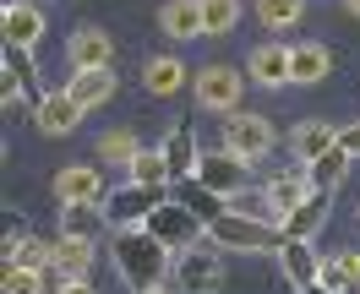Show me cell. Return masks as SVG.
Masks as SVG:
<instances>
[{
	"label": "cell",
	"mask_w": 360,
	"mask_h": 294,
	"mask_svg": "<svg viewBox=\"0 0 360 294\" xmlns=\"http://www.w3.org/2000/svg\"><path fill=\"white\" fill-rule=\"evenodd\" d=\"M110 256H115V272H120L136 294H148L169 278V256H175V250L164 246L148 224H136V229H115Z\"/></svg>",
	"instance_id": "obj_1"
},
{
	"label": "cell",
	"mask_w": 360,
	"mask_h": 294,
	"mask_svg": "<svg viewBox=\"0 0 360 294\" xmlns=\"http://www.w3.org/2000/svg\"><path fill=\"white\" fill-rule=\"evenodd\" d=\"M207 240L219 250H284V229L278 224H268V218H246V213H235L229 207L224 218H213L207 224Z\"/></svg>",
	"instance_id": "obj_2"
},
{
	"label": "cell",
	"mask_w": 360,
	"mask_h": 294,
	"mask_svg": "<svg viewBox=\"0 0 360 294\" xmlns=\"http://www.w3.org/2000/svg\"><path fill=\"white\" fill-rule=\"evenodd\" d=\"M169 196H175V185L126 180V185H115L110 196H104V218H110V229H136V224H148V213H153V207H164Z\"/></svg>",
	"instance_id": "obj_3"
},
{
	"label": "cell",
	"mask_w": 360,
	"mask_h": 294,
	"mask_svg": "<svg viewBox=\"0 0 360 294\" xmlns=\"http://www.w3.org/2000/svg\"><path fill=\"white\" fill-rule=\"evenodd\" d=\"M148 229H153V234H158L169 250H175V256L207 240V224H202V218H197L186 202H175V196H169L164 207H153V213H148Z\"/></svg>",
	"instance_id": "obj_4"
},
{
	"label": "cell",
	"mask_w": 360,
	"mask_h": 294,
	"mask_svg": "<svg viewBox=\"0 0 360 294\" xmlns=\"http://www.w3.org/2000/svg\"><path fill=\"white\" fill-rule=\"evenodd\" d=\"M224 147L235 153V159H246V163L268 159L273 153V120L257 114V109H235L224 120Z\"/></svg>",
	"instance_id": "obj_5"
},
{
	"label": "cell",
	"mask_w": 360,
	"mask_h": 294,
	"mask_svg": "<svg viewBox=\"0 0 360 294\" xmlns=\"http://www.w3.org/2000/svg\"><path fill=\"white\" fill-rule=\"evenodd\" d=\"M224 283V262H219V246L202 240V246L180 250L175 256V289L180 294H213Z\"/></svg>",
	"instance_id": "obj_6"
},
{
	"label": "cell",
	"mask_w": 360,
	"mask_h": 294,
	"mask_svg": "<svg viewBox=\"0 0 360 294\" xmlns=\"http://www.w3.org/2000/svg\"><path fill=\"white\" fill-rule=\"evenodd\" d=\"M240 93H246V76L229 66H202L197 71V104L213 114H235L240 109Z\"/></svg>",
	"instance_id": "obj_7"
},
{
	"label": "cell",
	"mask_w": 360,
	"mask_h": 294,
	"mask_svg": "<svg viewBox=\"0 0 360 294\" xmlns=\"http://www.w3.org/2000/svg\"><path fill=\"white\" fill-rule=\"evenodd\" d=\"M110 185H104V163H66L55 175V202H104Z\"/></svg>",
	"instance_id": "obj_8"
},
{
	"label": "cell",
	"mask_w": 360,
	"mask_h": 294,
	"mask_svg": "<svg viewBox=\"0 0 360 294\" xmlns=\"http://www.w3.org/2000/svg\"><path fill=\"white\" fill-rule=\"evenodd\" d=\"M82 114H88V109H82V104H77L66 88H60V93H44V98H39L33 126H39L44 136H71L77 126H82Z\"/></svg>",
	"instance_id": "obj_9"
},
{
	"label": "cell",
	"mask_w": 360,
	"mask_h": 294,
	"mask_svg": "<svg viewBox=\"0 0 360 294\" xmlns=\"http://www.w3.org/2000/svg\"><path fill=\"white\" fill-rule=\"evenodd\" d=\"M197 180H207L219 196H235V191H246V159H235L229 147L202 153V163H197Z\"/></svg>",
	"instance_id": "obj_10"
},
{
	"label": "cell",
	"mask_w": 360,
	"mask_h": 294,
	"mask_svg": "<svg viewBox=\"0 0 360 294\" xmlns=\"http://www.w3.org/2000/svg\"><path fill=\"white\" fill-rule=\"evenodd\" d=\"M158 147H164V163H169V180H186V175H197V163H202V147H197V131H191V126H169V136H164Z\"/></svg>",
	"instance_id": "obj_11"
},
{
	"label": "cell",
	"mask_w": 360,
	"mask_h": 294,
	"mask_svg": "<svg viewBox=\"0 0 360 294\" xmlns=\"http://www.w3.org/2000/svg\"><path fill=\"white\" fill-rule=\"evenodd\" d=\"M71 71H88V66H115V44H110V33L104 27H77L71 33Z\"/></svg>",
	"instance_id": "obj_12"
},
{
	"label": "cell",
	"mask_w": 360,
	"mask_h": 294,
	"mask_svg": "<svg viewBox=\"0 0 360 294\" xmlns=\"http://www.w3.org/2000/svg\"><path fill=\"white\" fill-rule=\"evenodd\" d=\"M311 191H316V185H311V175H306V163H300V169H284V175H273V180H268V196H273L278 224H284V218H290V213L306 202Z\"/></svg>",
	"instance_id": "obj_13"
},
{
	"label": "cell",
	"mask_w": 360,
	"mask_h": 294,
	"mask_svg": "<svg viewBox=\"0 0 360 294\" xmlns=\"http://www.w3.org/2000/svg\"><path fill=\"white\" fill-rule=\"evenodd\" d=\"M175 202H186L202 224H213V218H224L229 213V196H219L207 180H197V175H186V180H175Z\"/></svg>",
	"instance_id": "obj_14"
},
{
	"label": "cell",
	"mask_w": 360,
	"mask_h": 294,
	"mask_svg": "<svg viewBox=\"0 0 360 294\" xmlns=\"http://www.w3.org/2000/svg\"><path fill=\"white\" fill-rule=\"evenodd\" d=\"M104 229H110L104 202H60V234H71V240H98Z\"/></svg>",
	"instance_id": "obj_15"
},
{
	"label": "cell",
	"mask_w": 360,
	"mask_h": 294,
	"mask_svg": "<svg viewBox=\"0 0 360 294\" xmlns=\"http://www.w3.org/2000/svg\"><path fill=\"white\" fill-rule=\"evenodd\" d=\"M278 262H284V278H290L295 289H311L316 278H322V256L311 250V240H284Z\"/></svg>",
	"instance_id": "obj_16"
},
{
	"label": "cell",
	"mask_w": 360,
	"mask_h": 294,
	"mask_svg": "<svg viewBox=\"0 0 360 294\" xmlns=\"http://www.w3.org/2000/svg\"><path fill=\"white\" fill-rule=\"evenodd\" d=\"M66 93L82 104V109H98V104H110L115 98V71L110 66H88V71H77L66 82Z\"/></svg>",
	"instance_id": "obj_17"
},
{
	"label": "cell",
	"mask_w": 360,
	"mask_h": 294,
	"mask_svg": "<svg viewBox=\"0 0 360 294\" xmlns=\"http://www.w3.org/2000/svg\"><path fill=\"white\" fill-rule=\"evenodd\" d=\"M328 202H333V191H311V196L284 218V234H290V240H316V229L328 224Z\"/></svg>",
	"instance_id": "obj_18"
},
{
	"label": "cell",
	"mask_w": 360,
	"mask_h": 294,
	"mask_svg": "<svg viewBox=\"0 0 360 294\" xmlns=\"http://www.w3.org/2000/svg\"><path fill=\"white\" fill-rule=\"evenodd\" d=\"M0 33H6V44H39V33H44V17H39V6H27V0H17V6H6V17H0Z\"/></svg>",
	"instance_id": "obj_19"
},
{
	"label": "cell",
	"mask_w": 360,
	"mask_h": 294,
	"mask_svg": "<svg viewBox=\"0 0 360 294\" xmlns=\"http://www.w3.org/2000/svg\"><path fill=\"white\" fill-rule=\"evenodd\" d=\"M164 33H169V39H207L202 0H169V6H164Z\"/></svg>",
	"instance_id": "obj_20"
},
{
	"label": "cell",
	"mask_w": 360,
	"mask_h": 294,
	"mask_svg": "<svg viewBox=\"0 0 360 294\" xmlns=\"http://www.w3.org/2000/svg\"><path fill=\"white\" fill-rule=\"evenodd\" d=\"M251 76H257L262 88H284V82H290V49L284 44L251 49Z\"/></svg>",
	"instance_id": "obj_21"
},
{
	"label": "cell",
	"mask_w": 360,
	"mask_h": 294,
	"mask_svg": "<svg viewBox=\"0 0 360 294\" xmlns=\"http://www.w3.org/2000/svg\"><path fill=\"white\" fill-rule=\"evenodd\" d=\"M333 71V55L322 44H290V82H322Z\"/></svg>",
	"instance_id": "obj_22"
},
{
	"label": "cell",
	"mask_w": 360,
	"mask_h": 294,
	"mask_svg": "<svg viewBox=\"0 0 360 294\" xmlns=\"http://www.w3.org/2000/svg\"><path fill=\"white\" fill-rule=\"evenodd\" d=\"M290 147H295V159H300V163H311V159H322L328 147H338V131L328 126V120H306V126L290 136Z\"/></svg>",
	"instance_id": "obj_23"
},
{
	"label": "cell",
	"mask_w": 360,
	"mask_h": 294,
	"mask_svg": "<svg viewBox=\"0 0 360 294\" xmlns=\"http://www.w3.org/2000/svg\"><path fill=\"white\" fill-rule=\"evenodd\" d=\"M142 88L153 93V98H169V93L186 88V66H180L175 55H158V60H148V71H142Z\"/></svg>",
	"instance_id": "obj_24"
},
{
	"label": "cell",
	"mask_w": 360,
	"mask_h": 294,
	"mask_svg": "<svg viewBox=\"0 0 360 294\" xmlns=\"http://www.w3.org/2000/svg\"><path fill=\"white\" fill-rule=\"evenodd\" d=\"M55 272H60V278H88L93 272V240L60 234V246H55Z\"/></svg>",
	"instance_id": "obj_25"
},
{
	"label": "cell",
	"mask_w": 360,
	"mask_h": 294,
	"mask_svg": "<svg viewBox=\"0 0 360 294\" xmlns=\"http://www.w3.org/2000/svg\"><path fill=\"white\" fill-rule=\"evenodd\" d=\"M55 289V278L44 267H17V262H6L0 272V294H49Z\"/></svg>",
	"instance_id": "obj_26"
},
{
	"label": "cell",
	"mask_w": 360,
	"mask_h": 294,
	"mask_svg": "<svg viewBox=\"0 0 360 294\" xmlns=\"http://www.w3.org/2000/svg\"><path fill=\"white\" fill-rule=\"evenodd\" d=\"M349 153H344V147H328V153H322V159H311L306 163V175H311V185L316 191H338V180H344V175H349Z\"/></svg>",
	"instance_id": "obj_27"
},
{
	"label": "cell",
	"mask_w": 360,
	"mask_h": 294,
	"mask_svg": "<svg viewBox=\"0 0 360 294\" xmlns=\"http://www.w3.org/2000/svg\"><path fill=\"white\" fill-rule=\"evenodd\" d=\"M0 71H6L17 88H27V93H33V82H39V60H33L27 44H6L0 49Z\"/></svg>",
	"instance_id": "obj_28"
},
{
	"label": "cell",
	"mask_w": 360,
	"mask_h": 294,
	"mask_svg": "<svg viewBox=\"0 0 360 294\" xmlns=\"http://www.w3.org/2000/svg\"><path fill=\"white\" fill-rule=\"evenodd\" d=\"M126 169H131V180H142V185H175L169 180V163H164V147H142Z\"/></svg>",
	"instance_id": "obj_29"
},
{
	"label": "cell",
	"mask_w": 360,
	"mask_h": 294,
	"mask_svg": "<svg viewBox=\"0 0 360 294\" xmlns=\"http://www.w3.org/2000/svg\"><path fill=\"white\" fill-rule=\"evenodd\" d=\"M6 262H17V267H55V246H44V240H17V246H6Z\"/></svg>",
	"instance_id": "obj_30"
},
{
	"label": "cell",
	"mask_w": 360,
	"mask_h": 294,
	"mask_svg": "<svg viewBox=\"0 0 360 294\" xmlns=\"http://www.w3.org/2000/svg\"><path fill=\"white\" fill-rule=\"evenodd\" d=\"M257 17L262 27H295L306 17V0H257Z\"/></svg>",
	"instance_id": "obj_31"
},
{
	"label": "cell",
	"mask_w": 360,
	"mask_h": 294,
	"mask_svg": "<svg viewBox=\"0 0 360 294\" xmlns=\"http://www.w3.org/2000/svg\"><path fill=\"white\" fill-rule=\"evenodd\" d=\"M229 207H235V213H246V218H268V224H278V213H273V196H268V185H262V191H235V196H229ZM284 229V224H278Z\"/></svg>",
	"instance_id": "obj_32"
},
{
	"label": "cell",
	"mask_w": 360,
	"mask_h": 294,
	"mask_svg": "<svg viewBox=\"0 0 360 294\" xmlns=\"http://www.w3.org/2000/svg\"><path fill=\"white\" fill-rule=\"evenodd\" d=\"M202 17H207V39H219L240 22V0H202Z\"/></svg>",
	"instance_id": "obj_33"
},
{
	"label": "cell",
	"mask_w": 360,
	"mask_h": 294,
	"mask_svg": "<svg viewBox=\"0 0 360 294\" xmlns=\"http://www.w3.org/2000/svg\"><path fill=\"white\" fill-rule=\"evenodd\" d=\"M136 153H142V147H136V136H126V131H115V136L98 142V159L104 163H131Z\"/></svg>",
	"instance_id": "obj_34"
},
{
	"label": "cell",
	"mask_w": 360,
	"mask_h": 294,
	"mask_svg": "<svg viewBox=\"0 0 360 294\" xmlns=\"http://www.w3.org/2000/svg\"><path fill=\"white\" fill-rule=\"evenodd\" d=\"M17 240H27V218L22 213H6V246H17Z\"/></svg>",
	"instance_id": "obj_35"
},
{
	"label": "cell",
	"mask_w": 360,
	"mask_h": 294,
	"mask_svg": "<svg viewBox=\"0 0 360 294\" xmlns=\"http://www.w3.org/2000/svg\"><path fill=\"white\" fill-rule=\"evenodd\" d=\"M338 147H344L349 159H360V120H355V126H344V131H338Z\"/></svg>",
	"instance_id": "obj_36"
},
{
	"label": "cell",
	"mask_w": 360,
	"mask_h": 294,
	"mask_svg": "<svg viewBox=\"0 0 360 294\" xmlns=\"http://www.w3.org/2000/svg\"><path fill=\"white\" fill-rule=\"evenodd\" d=\"M55 294H98V289H93L88 278H66V283H60V289H55Z\"/></svg>",
	"instance_id": "obj_37"
},
{
	"label": "cell",
	"mask_w": 360,
	"mask_h": 294,
	"mask_svg": "<svg viewBox=\"0 0 360 294\" xmlns=\"http://www.w3.org/2000/svg\"><path fill=\"white\" fill-rule=\"evenodd\" d=\"M338 294H360V278H349V283H344V289H338Z\"/></svg>",
	"instance_id": "obj_38"
},
{
	"label": "cell",
	"mask_w": 360,
	"mask_h": 294,
	"mask_svg": "<svg viewBox=\"0 0 360 294\" xmlns=\"http://www.w3.org/2000/svg\"><path fill=\"white\" fill-rule=\"evenodd\" d=\"M300 294H333V289H328V283H311V289H300Z\"/></svg>",
	"instance_id": "obj_39"
},
{
	"label": "cell",
	"mask_w": 360,
	"mask_h": 294,
	"mask_svg": "<svg viewBox=\"0 0 360 294\" xmlns=\"http://www.w3.org/2000/svg\"><path fill=\"white\" fill-rule=\"evenodd\" d=\"M148 294H180V289H164V283H158V289H148Z\"/></svg>",
	"instance_id": "obj_40"
},
{
	"label": "cell",
	"mask_w": 360,
	"mask_h": 294,
	"mask_svg": "<svg viewBox=\"0 0 360 294\" xmlns=\"http://www.w3.org/2000/svg\"><path fill=\"white\" fill-rule=\"evenodd\" d=\"M344 6H349V11H355V17H360V0H344Z\"/></svg>",
	"instance_id": "obj_41"
}]
</instances>
